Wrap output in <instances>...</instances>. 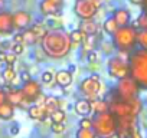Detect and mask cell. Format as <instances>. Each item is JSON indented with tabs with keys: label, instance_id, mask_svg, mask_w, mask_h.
Segmentation results:
<instances>
[{
	"label": "cell",
	"instance_id": "cell-1",
	"mask_svg": "<svg viewBox=\"0 0 147 138\" xmlns=\"http://www.w3.org/2000/svg\"><path fill=\"white\" fill-rule=\"evenodd\" d=\"M40 43H42L43 53L49 56L51 59H62L72 49L69 33L65 32L63 29L48 30L45 36L40 39Z\"/></svg>",
	"mask_w": 147,
	"mask_h": 138
},
{
	"label": "cell",
	"instance_id": "cell-2",
	"mask_svg": "<svg viewBox=\"0 0 147 138\" xmlns=\"http://www.w3.org/2000/svg\"><path fill=\"white\" fill-rule=\"evenodd\" d=\"M130 76L137 82L140 89H147V49H134L128 56Z\"/></svg>",
	"mask_w": 147,
	"mask_h": 138
},
{
	"label": "cell",
	"instance_id": "cell-3",
	"mask_svg": "<svg viewBox=\"0 0 147 138\" xmlns=\"http://www.w3.org/2000/svg\"><path fill=\"white\" fill-rule=\"evenodd\" d=\"M91 128L97 138H114L117 131V119L110 112H98L91 118Z\"/></svg>",
	"mask_w": 147,
	"mask_h": 138
},
{
	"label": "cell",
	"instance_id": "cell-4",
	"mask_svg": "<svg viewBox=\"0 0 147 138\" xmlns=\"http://www.w3.org/2000/svg\"><path fill=\"white\" fill-rule=\"evenodd\" d=\"M111 42L117 50L131 52L137 46V29L133 25L120 26L111 35Z\"/></svg>",
	"mask_w": 147,
	"mask_h": 138
},
{
	"label": "cell",
	"instance_id": "cell-5",
	"mask_svg": "<svg viewBox=\"0 0 147 138\" xmlns=\"http://www.w3.org/2000/svg\"><path fill=\"white\" fill-rule=\"evenodd\" d=\"M143 105L141 101L138 99V96L131 98V99H120L117 96H114V99L110 102V112L115 117V118H121V117H137L141 111Z\"/></svg>",
	"mask_w": 147,
	"mask_h": 138
},
{
	"label": "cell",
	"instance_id": "cell-6",
	"mask_svg": "<svg viewBox=\"0 0 147 138\" xmlns=\"http://www.w3.org/2000/svg\"><path fill=\"white\" fill-rule=\"evenodd\" d=\"M115 119H117V131H115L117 138H141L137 124V117H121Z\"/></svg>",
	"mask_w": 147,
	"mask_h": 138
},
{
	"label": "cell",
	"instance_id": "cell-7",
	"mask_svg": "<svg viewBox=\"0 0 147 138\" xmlns=\"http://www.w3.org/2000/svg\"><path fill=\"white\" fill-rule=\"evenodd\" d=\"M117 85H115V96L120 98V99H131V98H136L138 96V91H140V86L137 85V82L128 75L125 78H121V79H117Z\"/></svg>",
	"mask_w": 147,
	"mask_h": 138
},
{
	"label": "cell",
	"instance_id": "cell-8",
	"mask_svg": "<svg viewBox=\"0 0 147 138\" xmlns=\"http://www.w3.org/2000/svg\"><path fill=\"white\" fill-rule=\"evenodd\" d=\"M107 69L111 78L114 79H121L130 75V66H128V59H124L121 56H113L107 62Z\"/></svg>",
	"mask_w": 147,
	"mask_h": 138
},
{
	"label": "cell",
	"instance_id": "cell-9",
	"mask_svg": "<svg viewBox=\"0 0 147 138\" xmlns=\"http://www.w3.org/2000/svg\"><path fill=\"white\" fill-rule=\"evenodd\" d=\"M101 3L92 2V0H77L74 5V12L75 15L82 20V19H92L95 17Z\"/></svg>",
	"mask_w": 147,
	"mask_h": 138
},
{
	"label": "cell",
	"instance_id": "cell-10",
	"mask_svg": "<svg viewBox=\"0 0 147 138\" xmlns=\"http://www.w3.org/2000/svg\"><path fill=\"white\" fill-rule=\"evenodd\" d=\"M100 89H101V82H100V76L98 75H92L90 78H85L80 84V91L90 101L97 98V95L100 94Z\"/></svg>",
	"mask_w": 147,
	"mask_h": 138
},
{
	"label": "cell",
	"instance_id": "cell-11",
	"mask_svg": "<svg viewBox=\"0 0 147 138\" xmlns=\"http://www.w3.org/2000/svg\"><path fill=\"white\" fill-rule=\"evenodd\" d=\"M22 92H23V96L26 98L28 102H35V99L42 94V86L38 81H33V79H29L26 82H23L22 85Z\"/></svg>",
	"mask_w": 147,
	"mask_h": 138
},
{
	"label": "cell",
	"instance_id": "cell-12",
	"mask_svg": "<svg viewBox=\"0 0 147 138\" xmlns=\"http://www.w3.org/2000/svg\"><path fill=\"white\" fill-rule=\"evenodd\" d=\"M30 22H32V16L26 10H18L16 13H13V27H15V30H23V29L29 27Z\"/></svg>",
	"mask_w": 147,
	"mask_h": 138
},
{
	"label": "cell",
	"instance_id": "cell-13",
	"mask_svg": "<svg viewBox=\"0 0 147 138\" xmlns=\"http://www.w3.org/2000/svg\"><path fill=\"white\" fill-rule=\"evenodd\" d=\"M13 30V15L10 12H0V35H10Z\"/></svg>",
	"mask_w": 147,
	"mask_h": 138
},
{
	"label": "cell",
	"instance_id": "cell-14",
	"mask_svg": "<svg viewBox=\"0 0 147 138\" xmlns=\"http://www.w3.org/2000/svg\"><path fill=\"white\" fill-rule=\"evenodd\" d=\"M39 9H40V13L45 15V16H53V15H58L62 9V5L53 2V0H42L40 5H39Z\"/></svg>",
	"mask_w": 147,
	"mask_h": 138
},
{
	"label": "cell",
	"instance_id": "cell-15",
	"mask_svg": "<svg viewBox=\"0 0 147 138\" xmlns=\"http://www.w3.org/2000/svg\"><path fill=\"white\" fill-rule=\"evenodd\" d=\"M6 101H9L15 107H23L25 104H30L23 96L22 89H10L9 92H6Z\"/></svg>",
	"mask_w": 147,
	"mask_h": 138
},
{
	"label": "cell",
	"instance_id": "cell-16",
	"mask_svg": "<svg viewBox=\"0 0 147 138\" xmlns=\"http://www.w3.org/2000/svg\"><path fill=\"white\" fill-rule=\"evenodd\" d=\"M53 81L59 85V86H62V88H66V86H69L71 84H72V81H74V78H72V72L71 71H58L55 75H53Z\"/></svg>",
	"mask_w": 147,
	"mask_h": 138
},
{
	"label": "cell",
	"instance_id": "cell-17",
	"mask_svg": "<svg viewBox=\"0 0 147 138\" xmlns=\"http://www.w3.org/2000/svg\"><path fill=\"white\" fill-rule=\"evenodd\" d=\"M113 19L115 20V23L120 26H127L130 25V20H131V15L127 9H117L114 10V15H113Z\"/></svg>",
	"mask_w": 147,
	"mask_h": 138
},
{
	"label": "cell",
	"instance_id": "cell-18",
	"mask_svg": "<svg viewBox=\"0 0 147 138\" xmlns=\"http://www.w3.org/2000/svg\"><path fill=\"white\" fill-rule=\"evenodd\" d=\"M80 29L85 33V36L87 35H97L98 33V23L94 20V17L92 19H82V22H81V25H80Z\"/></svg>",
	"mask_w": 147,
	"mask_h": 138
},
{
	"label": "cell",
	"instance_id": "cell-19",
	"mask_svg": "<svg viewBox=\"0 0 147 138\" xmlns=\"http://www.w3.org/2000/svg\"><path fill=\"white\" fill-rule=\"evenodd\" d=\"M74 109H75V112L81 117H87L90 115L91 112V102L90 99H78L75 102V105H74Z\"/></svg>",
	"mask_w": 147,
	"mask_h": 138
},
{
	"label": "cell",
	"instance_id": "cell-20",
	"mask_svg": "<svg viewBox=\"0 0 147 138\" xmlns=\"http://www.w3.org/2000/svg\"><path fill=\"white\" fill-rule=\"evenodd\" d=\"M13 115H15V105H12L9 101H5L0 105V119L9 121L13 118Z\"/></svg>",
	"mask_w": 147,
	"mask_h": 138
},
{
	"label": "cell",
	"instance_id": "cell-21",
	"mask_svg": "<svg viewBox=\"0 0 147 138\" xmlns=\"http://www.w3.org/2000/svg\"><path fill=\"white\" fill-rule=\"evenodd\" d=\"M28 114H29V117L32 118V119H36V121H40V119H43L48 114L45 112V108H43V105H32V107H29V109H28Z\"/></svg>",
	"mask_w": 147,
	"mask_h": 138
},
{
	"label": "cell",
	"instance_id": "cell-22",
	"mask_svg": "<svg viewBox=\"0 0 147 138\" xmlns=\"http://www.w3.org/2000/svg\"><path fill=\"white\" fill-rule=\"evenodd\" d=\"M91 111L94 114H98V112H105L110 109V102L104 101V99H91Z\"/></svg>",
	"mask_w": 147,
	"mask_h": 138
},
{
	"label": "cell",
	"instance_id": "cell-23",
	"mask_svg": "<svg viewBox=\"0 0 147 138\" xmlns=\"http://www.w3.org/2000/svg\"><path fill=\"white\" fill-rule=\"evenodd\" d=\"M22 32V42H23V45L25 46H32V45H35L39 39L36 38V35L32 32V29H23V30H20Z\"/></svg>",
	"mask_w": 147,
	"mask_h": 138
},
{
	"label": "cell",
	"instance_id": "cell-24",
	"mask_svg": "<svg viewBox=\"0 0 147 138\" xmlns=\"http://www.w3.org/2000/svg\"><path fill=\"white\" fill-rule=\"evenodd\" d=\"M82 43H84L85 53H88V52H91V50H94L97 48V45H98V36L97 35H87L84 38Z\"/></svg>",
	"mask_w": 147,
	"mask_h": 138
},
{
	"label": "cell",
	"instance_id": "cell-25",
	"mask_svg": "<svg viewBox=\"0 0 147 138\" xmlns=\"http://www.w3.org/2000/svg\"><path fill=\"white\" fill-rule=\"evenodd\" d=\"M59 104H61V101L56 98V96H46L45 98V102L42 104L43 105V108H45V112L49 115L53 109H56V108H59Z\"/></svg>",
	"mask_w": 147,
	"mask_h": 138
},
{
	"label": "cell",
	"instance_id": "cell-26",
	"mask_svg": "<svg viewBox=\"0 0 147 138\" xmlns=\"http://www.w3.org/2000/svg\"><path fill=\"white\" fill-rule=\"evenodd\" d=\"M2 76L6 82L12 84L15 79H16V69L13 65H6V68L3 69V72H2Z\"/></svg>",
	"mask_w": 147,
	"mask_h": 138
},
{
	"label": "cell",
	"instance_id": "cell-27",
	"mask_svg": "<svg viewBox=\"0 0 147 138\" xmlns=\"http://www.w3.org/2000/svg\"><path fill=\"white\" fill-rule=\"evenodd\" d=\"M102 29H104V32H105L107 35H113V33L118 29V25L115 23V20H114L113 16H111V17L105 19V22L102 23Z\"/></svg>",
	"mask_w": 147,
	"mask_h": 138
},
{
	"label": "cell",
	"instance_id": "cell-28",
	"mask_svg": "<svg viewBox=\"0 0 147 138\" xmlns=\"http://www.w3.org/2000/svg\"><path fill=\"white\" fill-rule=\"evenodd\" d=\"M69 38H71L72 45H80V43H82V40L85 38V33L81 29H75V30H72L69 33Z\"/></svg>",
	"mask_w": 147,
	"mask_h": 138
},
{
	"label": "cell",
	"instance_id": "cell-29",
	"mask_svg": "<svg viewBox=\"0 0 147 138\" xmlns=\"http://www.w3.org/2000/svg\"><path fill=\"white\" fill-rule=\"evenodd\" d=\"M137 45L143 49H147V29L137 30Z\"/></svg>",
	"mask_w": 147,
	"mask_h": 138
},
{
	"label": "cell",
	"instance_id": "cell-30",
	"mask_svg": "<svg viewBox=\"0 0 147 138\" xmlns=\"http://www.w3.org/2000/svg\"><path fill=\"white\" fill-rule=\"evenodd\" d=\"M49 117H51V121H52V122H63V121H65V118H66L65 112H63L61 108L53 109V111L49 114Z\"/></svg>",
	"mask_w": 147,
	"mask_h": 138
},
{
	"label": "cell",
	"instance_id": "cell-31",
	"mask_svg": "<svg viewBox=\"0 0 147 138\" xmlns=\"http://www.w3.org/2000/svg\"><path fill=\"white\" fill-rule=\"evenodd\" d=\"M30 29H32V32L36 35L38 39H42V38L45 36V33L48 32V29H46V26H45L43 23H35Z\"/></svg>",
	"mask_w": 147,
	"mask_h": 138
},
{
	"label": "cell",
	"instance_id": "cell-32",
	"mask_svg": "<svg viewBox=\"0 0 147 138\" xmlns=\"http://www.w3.org/2000/svg\"><path fill=\"white\" fill-rule=\"evenodd\" d=\"M133 26H134L136 29H147V12H146V10L137 17V20L134 22Z\"/></svg>",
	"mask_w": 147,
	"mask_h": 138
},
{
	"label": "cell",
	"instance_id": "cell-33",
	"mask_svg": "<svg viewBox=\"0 0 147 138\" xmlns=\"http://www.w3.org/2000/svg\"><path fill=\"white\" fill-rule=\"evenodd\" d=\"M77 138H97L92 128H80L77 131Z\"/></svg>",
	"mask_w": 147,
	"mask_h": 138
},
{
	"label": "cell",
	"instance_id": "cell-34",
	"mask_svg": "<svg viewBox=\"0 0 147 138\" xmlns=\"http://www.w3.org/2000/svg\"><path fill=\"white\" fill-rule=\"evenodd\" d=\"M51 128H52V131H53L55 134H62V132L65 131L63 122H52V124H51Z\"/></svg>",
	"mask_w": 147,
	"mask_h": 138
},
{
	"label": "cell",
	"instance_id": "cell-35",
	"mask_svg": "<svg viewBox=\"0 0 147 138\" xmlns=\"http://www.w3.org/2000/svg\"><path fill=\"white\" fill-rule=\"evenodd\" d=\"M12 50H13V53H16V55H22V53L25 52V45H23V43H13Z\"/></svg>",
	"mask_w": 147,
	"mask_h": 138
},
{
	"label": "cell",
	"instance_id": "cell-36",
	"mask_svg": "<svg viewBox=\"0 0 147 138\" xmlns=\"http://www.w3.org/2000/svg\"><path fill=\"white\" fill-rule=\"evenodd\" d=\"M16 53H6V58H5V63L6 65H15V62H16Z\"/></svg>",
	"mask_w": 147,
	"mask_h": 138
},
{
	"label": "cell",
	"instance_id": "cell-37",
	"mask_svg": "<svg viewBox=\"0 0 147 138\" xmlns=\"http://www.w3.org/2000/svg\"><path fill=\"white\" fill-rule=\"evenodd\" d=\"M88 60H90V63H97L98 62V52L95 49L88 52Z\"/></svg>",
	"mask_w": 147,
	"mask_h": 138
},
{
	"label": "cell",
	"instance_id": "cell-38",
	"mask_svg": "<svg viewBox=\"0 0 147 138\" xmlns=\"http://www.w3.org/2000/svg\"><path fill=\"white\" fill-rule=\"evenodd\" d=\"M51 81H53V74L49 72V71L43 72V74H42V82H43V84H49Z\"/></svg>",
	"mask_w": 147,
	"mask_h": 138
},
{
	"label": "cell",
	"instance_id": "cell-39",
	"mask_svg": "<svg viewBox=\"0 0 147 138\" xmlns=\"http://www.w3.org/2000/svg\"><path fill=\"white\" fill-rule=\"evenodd\" d=\"M80 128H91V118L82 117V119L80 121Z\"/></svg>",
	"mask_w": 147,
	"mask_h": 138
},
{
	"label": "cell",
	"instance_id": "cell-40",
	"mask_svg": "<svg viewBox=\"0 0 147 138\" xmlns=\"http://www.w3.org/2000/svg\"><path fill=\"white\" fill-rule=\"evenodd\" d=\"M101 46H102V50H104L105 53H111V52L115 49V48H114V45H113V42H111V43H108V42H102V45H101Z\"/></svg>",
	"mask_w": 147,
	"mask_h": 138
},
{
	"label": "cell",
	"instance_id": "cell-41",
	"mask_svg": "<svg viewBox=\"0 0 147 138\" xmlns=\"http://www.w3.org/2000/svg\"><path fill=\"white\" fill-rule=\"evenodd\" d=\"M13 43H23V42H22V32L15 33V36H13Z\"/></svg>",
	"mask_w": 147,
	"mask_h": 138
},
{
	"label": "cell",
	"instance_id": "cell-42",
	"mask_svg": "<svg viewBox=\"0 0 147 138\" xmlns=\"http://www.w3.org/2000/svg\"><path fill=\"white\" fill-rule=\"evenodd\" d=\"M5 101H6V91L0 86V105H2Z\"/></svg>",
	"mask_w": 147,
	"mask_h": 138
},
{
	"label": "cell",
	"instance_id": "cell-43",
	"mask_svg": "<svg viewBox=\"0 0 147 138\" xmlns=\"http://www.w3.org/2000/svg\"><path fill=\"white\" fill-rule=\"evenodd\" d=\"M20 78H22V81H23V82H26V81L32 79V78H30V74H29V72H22Z\"/></svg>",
	"mask_w": 147,
	"mask_h": 138
},
{
	"label": "cell",
	"instance_id": "cell-44",
	"mask_svg": "<svg viewBox=\"0 0 147 138\" xmlns=\"http://www.w3.org/2000/svg\"><path fill=\"white\" fill-rule=\"evenodd\" d=\"M143 2H144V0H130V3L137 5V6H141V5H143Z\"/></svg>",
	"mask_w": 147,
	"mask_h": 138
},
{
	"label": "cell",
	"instance_id": "cell-45",
	"mask_svg": "<svg viewBox=\"0 0 147 138\" xmlns=\"http://www.w3.org/2000/svg\"><path fill=\"white\" fill-rule=\"evenodd\" d=\"M5 58H6V52L0 50V62H5Z\"/></svg>",
	"mask_w": 147,
	"mask_h": 138
},
{
	"label": "cell",
	"instance_id": "cell-46",
	"mask_svg": "<svg viewBox=\"0 0 147 138\" xmlns=\"http://www.w3.org/2000/svg\"><path fill=\"white\" fill-rule=\"evenodd\" d=\"M18 131H19V128H18V125H15L13 129H12V134H18Z\"/></svg>",
	"mask_w": 147,
	"mask_h": 138
},
{
	"label": "cell",
	"instance_id": "cell-47",
	"mask_svg": "<svg viewBox=\"0 0 147 138\" xmlns=\"http://www.w3.org/2000/svg\"><path fill=\"white\" fill-rule=\"evenodd\" d=\"M141 6H143V9H144V10L147 12V0H144V2H143V5H141Z\"/></svg>",
	"mask_w": 147,
	"mask_h": 138
},
{
	"label": "cell",
	"instance_id": "cell-48",
	"mask_svg": "<svg viewBox=\"0 0 147 138\" xmlns=\"http://www.w3.org/2000/svg\"><path fill=\"white\" fill-rule=\"evenodd\" d=\"M53 2H56V3H59V5H63V0H53Z\"/></svg>",
	"mask_w": 147,
	"mask_h": 138
},
{
	"label": "cell",
	"instance_id": "cell-49",
	"mask_svg": "<svg viewBox=\"0 0 147 138\" xmlns=\"http://www.w3.org/2000/svg\"><path fill=\"white\" fill-rule=\"evenodd\" d=\"M92 2H97V3H101V2H102V0H92Z\"/></svg>",
	"mask_w": 147,
	"mask_h": 138
},
{
	"label": "cell",
	"instance_id": "cell-50",
	"mask_svg": "<svg viewBox=\"0 0 147 138\" xmlns=\"http://www.w3.org/2000/svg\"><path fill=\"white\" fill-rule=\"evenodd\" d=\"M0 2H2V0H0Z\"/></svg>",
	"mask_w": 147,
	"mask_h": 138
}]
</instances>
